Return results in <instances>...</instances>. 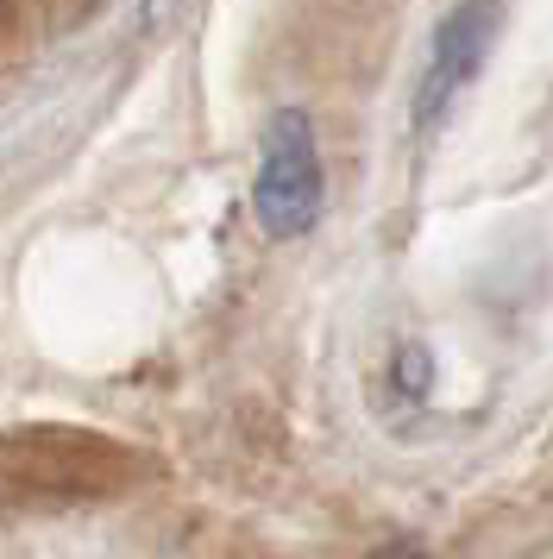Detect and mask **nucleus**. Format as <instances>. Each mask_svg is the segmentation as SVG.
Returning a JSON list of instances; mask_svg holds the SVG:
<instances>
[{
  "mask_svg": "<svg viewBox=\"0 0 553 559\" xmlns=\"http://www.w3.org/2000/svg\"><path fill=\"white\" fill-rule=\"evenodd\" d=\"M503 32V0H459L447 20L434 26V45H427V70H422V88H415V127H434L447 102L466 88V82L484 70V57L497 45Z\"/></svg>",
  "mask_w": 553,
  "mask_h": 559,
  "instance_id": "nucleus-2",
  "label": "nucleus"
},
{
  "mask_svg": "<svg viewBox=\"0 0 553 559\" xmlns=\"http://www.w3.org/2000/svg\"><path fill=\"white\" fill-rule=\"evenodd\" d=\"M258 227L271 239H302L321 221V145L302 107H283L264 127V152H258Z\"/></svg>",
  "mask_w": 553,
  "mask_h": 559,
  "instance_id": "nucleus-1",
  "label": "nucleus"
}]
</instances>
